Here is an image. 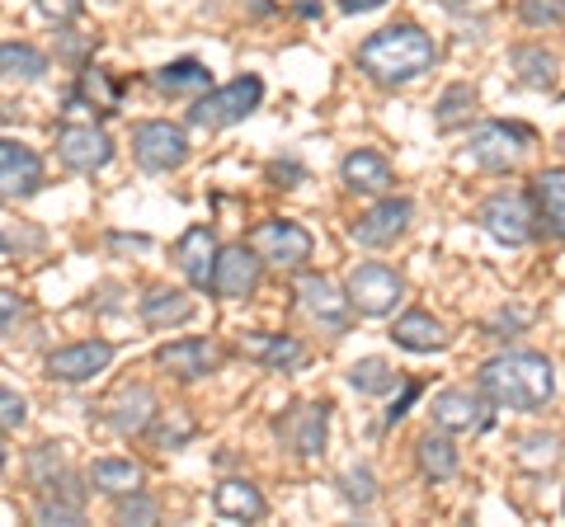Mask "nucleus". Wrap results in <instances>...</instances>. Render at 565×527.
I'll list each match as a JSON object with an SVG mask.
<instances>
[{
    "label": "nucleus",
    "instance_id": "nucleus-5",
    "mask_svg": "<svg viewBox=\"0 0 565 527\" xmlns=\"http://www.w3.org/2000/svg\"><path fill=\"white\" fill-rule=\"evenodd\" d=\"M476 222L486 226V236H494L500 245H509V250H519V245H527V240L537 236L533 193H523V189H500V193H490V198L481 203V213H476Z\"/></svg>",
    "mask_w": 565,
    "mask_h": 527
},
{
    "label": "nucleus",
    "instance_id": "nucleus-13",
    "mask_svg": "<svg viewBox=\"0 0 565 527\" xmlns=\"http://www.w3.org/2000/svg\"><path fill=\"white\" fill-rule=\"evenodd\" d=\"M278 438L297 456H321L330 438V400H302V406H292L278 419Z\"/></svg>",
    "mask_w": 565,
    "mask_h": 527
},
{
    "label": "nucleus",
    "instance_id": "nucleus-2",
    "mask_svg": "<svg viewBox=\"0 0 565 527\" xmlns=\"http://www.w3.org/2000/svg\"><path fill=\"white\" fill-rule=\"evenodd\" d=\"M438 62V43L434 33H424L419 24H392V29H377L373 39H363L359 47V72L373 80V85H411L424 72H434Z\"/></svg>",
    "mask_w": 565,
    "mask_h": 527
},
{
    "label": "nucleus",
    "instance_id": "nucleus-53",
    "mask_svg": "<svg viewBox=\"0 0 565 527\" xmlns=\"http://www.w3.org/2000/svg\"><path fill=\"white\" fill-rule=\"evenodd\" d=\"M561 508H565V499H561Z\"/></svg>",
    "mask_w": 565,
    "mask_h": 527
},
{
    "label": "nucleus",
    "instance_id": "nucleus-46",
    "mask_svg": "<svg viewBox=\"0 0 565 527\" xmlns=\"http://www.w3.org/2000/svg\"><path fill=\"white\" fill-rule=\"evenodd\" d=\"M386 0H340V10L344 14H373V10H382Z\"/></svg>",
    "mask_w": 565,
    "mask_h": 527
},
{
    "label": "nucleus",
    "instance_id": "nucleus-47",
    "mask_svg": "<svg viewBox=\"0 0 565 527\" xmlns=\"http://www.w3.org/2000/svg\"><path fill=\"white\" fill-rule=\"evenodd\" d=\"M297 14H302V20H316V14H321V6H316V0H302V6H297Z\"/></svg>",
    "mask_w": 565,
    "mask_h": 527
},
{
    "label": "nucleus",
    "instance_id": "nucleus-26",
    "mask_svg": "<svg viewBox=\"0 0 565 527\" xmlns=\"http://www.w3.org/2000/svg\"><path fill=\"white\" fill-rule=\"evenodd\" d=\"M212 508H217V518H226V523H255V518H264V495L250 481H222L212 490Z\"/></svg>",
    "mask_w": 565,
    "mask_h": 527
},
{
    "label": "nucleus",
    "instance_id": "nucleus-40",
    "mask_svg": "<svg viewBox=\"0 0 565 527\" xmlns=\"http://www.w3.org/2000/svg\"><path fill=\"white\" fill-rule=\"evenodd\" d=\"M527 321H533V315H527V306H500V311H494L490 315V335L494 340H514V335H523V330H527Z\"/></svg>",
    "mask_w": 565,
    "mask_h": 527
},
{
    "label": "nucleus",
    "instance_id": "nucleus-19",
    "mask_svg": "<svg viewBox=\"0 0 565 527\" xmlns=\"http://www.w3.org/2000/svg\"><path fill=\"white\" fill-rule=\"evenodd\" d=\"M340 180L349 193H367V198H382V193H392L396 184V174H392V161H386L382 151H349L344 155V165H340Z\"/></svg>",
    "mask_w": 565,
    "mask_h": 527
},
{
    "label": "nucleus",
    "instance_id": "nucleus-17",
    "mask_svg": "<svg viewBox=\"0 0 565 527\" xmlns=\"http://www.w3.org/2000/svg\"><path fill=\"white\" fill-rule=\"evenodd\" d=\"M156 363H161L166 373H174L180 381H199V377H207V373H217L222 348L212 344V340L189 335V340H170L166 348H156Z\"/></svg>",
    "mask_w": 565,
    "mask_h": 527
},
{
    "label": "nucleus",
    "instance_id": "nucleus-29",
    "mask_svg": "<svg viewBox=\"0 0 565 527\" xmlns=\"http://www.w3.org/2000/svg\"><path fill=\"white\" fill-rule=\"evenodd\" d=\"M151 85H156L161 95L180 99V95H199V90H207V85H212V72H207L199 57H180V62H166L161 72L151 76Z\"/></svg>",
    "mask_w": 565,
    "mask_h": 527
},
{
    "label": "nucleus",
    "instance_id": "nucleus-18",
    "mask_svg": "<svg viewBox=\"0 0 565 527\" xmlns=\"http://www.w3.org/2000/svg\"><path fill=\"white\" fill-rule=\"evenodd\" d=\"M161 415V406H156V391L147 381H132L122 386V391L109 400V429L118 438H141L151 429V419Z\"/></svg>",
    "mask_w": 565,
    "mask_h": 527
},
{
    "label": "nucleus",
    "instance_id": "nucleus-41",
    "mask_svg": "<svg viewBox=\"0 0 565 527\" xmlns=\"http://www.w3.org/2000/svg\"><path fill=\"white\" fill-rule=\"evenodd\" d=\"M29 424V400L20 391H10V386H0V429L14 433Z\"/></svg>",
    "mask_w": 565,
    "mask_h": 527
},
{
    "label": "nucleus",
    "instance_id": "nucleus-32",
    "mask_svg": "<svg viewBox=\"0 0 565 527\" xmlns=\"http://www.w3.org/2000/svg\"><path fill=\"white\" fill-rule=\"evenodd\" d=\"M66 443H39L29 452V481L43 490V495H52L62 481H66Z\"/></svg>",
    "mask_w": 565,
    "mask_h": 527
},
{
    "label": "nucleus",
    "instance_id": "nucleus-36",
    "mask_svg": "<svg viewBox=\"0 0 565 527\" xmlns=\"http://www.w3.org/2000/svg\"><path fill=\"white\" fill-rule=\"evenodd\" d=\"M340 495L353 504V508H367L377 499V476L373 466H344L340 471Z\"/></svg>",
    "mask_w": 565,
    "mask_h": 527
},
{
    "label": "nucleus",
    "instance_id": "nucleus-28",
    "mask_svg": "<svg viewBox=\"0 0 565 527\" xmlns=\"http://www.w3.org/2000/svg\"><path fill=\"white\" fill-rule=\"evenodd\" d=\"M415 462H419V476L424 481H452L457 476V466H462V456H457V448H452V438L444 433V429H429L415 443Z\"/></svg>",
    "mask_w": 565,
    "mask_h": 527
},
{
    "label": "nucleus",
    "instance_id": "nucleus-20",
    "mask_svg": "<svg viewBox=\"0 0 565 527\" xmlns=\"http://www.w3.org/2000/svg\"><path fill=\"white\" fill-rule=\"evenodd\" d=\"M217 236H212V226H189L174 245V264H180V273L189 278L193 288H212V264H217Z\"/></svg>",
    "mask_w": 565,
    "mask_h": 527
},
{
    "label": "nucleus",
    "instance_id": "nucleus-11",
    "mask_svg": "<svg viewBox=\"0 0 565 527\" xmlns=\"http://www.w3.org/2000/svg\"><path fill=\"white\" fill-rule=\"evenodd\" d=\"M264 278V259L250 250V245H222L217 264H212V292L222 302H245V297L259 292Z\"/></svg>",
    "mask_w": 565,
    "mask_h": 527
},
{
    "label": "nucleus",
    "instance_id": "nucleus-38",
    "mask_svg": "<svg viewBox=\"0 0 565 527\" xmlns=\"http://www.w3.org/2000/svg\"><path fill=\"white\" fill-rule=\"evenodd\" d=\"M33 523L76 527V523H85V514H81V504H71V499H62V495H47V499H39V508H33Z\"/></svg>",
    "mask_w": 565,
    "mask_h": 527
},
{
    "label": "nucleus",
    "instance_id": "nucleus-50",
    "mask_svg": "<svg viewBox=\"0 0 565 527\" xmlns=\"http://www.w3.org/2000/svg\"><path fill=\"white\" fill-rule=\"evenodd\" d=\"M250 10L255 14H274V0H250Z\"/></svg>",
    "mask_w": 565,
    "mask_h": 527
},
{
    "label": "nucleus",
    "instance_id": "nucleus-37",
    "mask_svg": "<svg viewBox=\"0 0 565 527\" xmlns=\"http://www.w3.org/2000/svg\"><path fill=\"white\" fill-rule=\"evenodd\" d=\"M118 523H161V504H156L147 490H132V495H118V514H114Z\"/></svg>",
    "mask_w": 565,
    "mask_h": 527
},
{
    "label": "nucleus",
    "instance_id": "nucleus-14",
    "mask_svg": "<svg viewBox=\"0 0 565 527\" xmlns=\"http://www.w3.org/2000/svg\"><path fill=\"white\" fill-rule=\"evenodd\" d=\"M39 189H43V155L24 142L0 137V203L29 198V193H39Z\"/></svg>",
    "mask_w": 565,
    "mask_h": 527
},
{
    "label": "nucleus",
    "instance_id": "nucleus-52",
    "mask_svg": "<svg viewBox=\"0 0 565 527\" xmlns=\"http://www.w3.org/2000/svg\"><path fill=\"white\" fill-rule=\"evenodd\" d=\"M556 147H561V151H565V132H561V137H556Z\"/></svg>",
    "mask_w": 565,
    "mask_h": 527
},
{
    "label": "nucleus",
    "instance_id": "nucleus-3",
    "mask_svg": "<svg viewBox=\"0 0 565 527\" xmlns=\"http://www.w3.org/2000/svg\"><path fill=\"white\" fill-rule=\"evenodd\" d=\"M259 99H264V80L259 76H236L226 85H207V90L189 104L184 118H189V128H207V132L236 128V122H245L259 109Z\"/></svg>",
    "mask_w": 565,
    "mask_h": 527
},
{
    "label": "nucleus",
    "instance_id": "nucleus-12",
    "mask_svg": "<svg viewBox=\"0 0 565 527\" xmlns=\"http://www.w3.org/2000/svg\"><path fill=\"white\" fill-rule=\"evenodd\" d=\"M411 222H415V203L382 193V198L349 226V236L359 245H367V250H382V245H396L405 232H411Z\"/></svg>",
    "mask_w": 565,
    "mask_h": 527
},
{
    "label": "nucleus",
    "instance_id": "nucleus-4",
    "mask_svg": "<svg viewBox=\"0 0 565 527\" xmlns=\"http://www.w3.org/2000/svg\"><path fill=\"white\" fill-rule=\"evenodd\" d=\"M527 142H533V132H527L523 122H481V128H471V137H467L462 165L490 170V174L514 170L527 155Z\"/></svg>",
    "mask_w": 565,
    "mask_h": 527
},
{
    "label": "nucleus",
    "instance_id": "nucleus-39",
    "mask_svg": "<svg viewBox=\"0 0 565 527\" xmlns=\"http://www.w3.org/2000/svg\"><path fill=\"white\" fill-rule=\"evenodd\" d=\"M519 20L527 29H556V24H565V0H523Z\"/></svg>",
    "mask_w": 565,
    "mask_h": 527
},
{
    "label": "nucleus",
    "instance_id": "nucleus-9",
    "mask_svg": "<svg viewBox=\"0 0 565 527\" xmlns=\"http://www.w3.org/2000/svg\"><path fill=\"white\" fill-rule=\"evenodd\" d=\"M429 415H434V429H444V433H481L494 424V406L481 391H471V386H448V391H438Z\"/></svg>",
    "mask_w": 565,
    "mask_h": 527
},
{
    "label": "nucleus",
    "instance_id": "nucleus-30",
    "mask_svg": "<svg viewBox=\"0 0 565 527\" xmlns=\"http://www.w3.org/2000/svg\"><path fill=\"white\" fill-rule=\"evenodd\" d=\"M0 76L6 80H43L47 76V52L33 43H0Z\"/></svg>",
    "mask_w": 565,
    "mask_h": 527
},
{
    "label": "nucleus",
    "instance_id": "nucleus-6",
    "mask_svg": "<svg viewBox=\"0 0 565 527\" xmlns=\"http://www.w3.org/2000/svg\"><path fill=\"white\" fill-rule=\"evenodd\" d=\"M132 161L147 174H170L189 161V132L180 122L166 118H147L132 128Z\"/></svg>",
    "mask_w": 565,
    "mask_h": 527
},
{
    "label": "nucleus",
    "instance_id": "nucleus-51",
    "mask_svg": "<svg viewBox=\"0 0 565 527\" xmlns=\"http://www.w3.org/2000/svg\"><path fill=\"white\" fill-rule=\"evenodd\" d=\"M6 462H10V452H6V443H0V471H6Z\"/></svg>",
    "mask_w": 565,
    "mask_h": 527
},
{
    "label": "nucleus",
    "instance_id": "nucleus-21",
    "mask_svg": "<svg viewBox=\"0 0 565 527\" xmlns=\"http://www.w3.org/2000/svg\"><path fill=\"white\" fill-rule=\"evenodd\" d=\"M533 207H537V226H542V232L565 240V165L542 170L533 180Z\"/></svg>",
    "mask_w": 565,
    "mask_h": 527
},
{
    "label": "nucleus",
    "instance_id": "nucleus-34",
    "mask_svg": "<svg viewBox=\"0 0 565 527\" xmlns=\"http://www.w3.org/2000/svg\"><path fill=\"white\" fill-rule=\"evenodd\" d=\"M561 462V438L556 433H527L519 443V466L527 471H552Z\"/></svg>",
    "mask_w": 565,
    "mask_h": 527
},
{
    "label": "nucleus",
    "instance_id": "nucleus-24",
    "mask_svg": "<svg viewBox=\"0 0 565 527\" xmlns=\"http://www.w3.org/2000/svg\"><path fill=\"white\" fill-rule=\"evenodd\" d=\"M90 490L95 495H109V499H118V495H132V490H141V481H147V471H141L137 462H128V456H99V462L90 466Z\"/></svg>",
    "mask_w": 565,
    "mask_h": 527
},
{
    "label": "nucleus",
    "instance_id": "nucleus-22",
    "mask_svg": "<svg viewBox=\"0 0 565 527\" xmlns=\"http://www.w3.org/2000/svg\"><path fill=\"white\" fill-rule=\"evenodd\" d=\"M392 340L405 354H438V348H448V330H444V321H434L429 311H405L392 325Z\"/></svg>",
    "mask_w": 565,
    "mask_h": 527
},
{
    "label": "nucleus",
    "instance_id": "nucleus-35",
    "mask_svg": "<svg viewBox=\"0 0 565 527\" xmlns=\"http://www.w3.org/2000/svg\"><path fill=\"white\" fill-rule=\"evenodd\" d=\"M147 433H151V443H156V448H166V452H170V448H184L189 438H193V419H189L184 410H166V415H161V424L151 419V429H147Z\"/></svg>",
    "mask_w": 565,
    "mask_h": 527
},
{
    "label": "nucleus",
    "instance_id": "nucleus-23",
    "mask_svg": "<svg viewBox=\"0 0 565 527\" xmlns=\"http://www.w3.org/2000/svg\"><path fill=\"white\" fill-rule=\"evenodd\" d=\"M245 354L264 363L269 373H297L307 363V344L297 335H250L245 340Z\"/></svg>",
    "mask_w": 565,
    "mask_h": 527
},
{
    "label": "nucleus",
    "instance_id": "nucleus-44",
    "mask_svg": "<svg viewBox=\"0 0 565 527\" xmlns=\"http://www.w3.org/2000/svg\"><path fill=\"white\" fill-rule=\"evenodd\" d=\"M415 396H419V381H405V391H401V400H392V410H386V424H401L405 415H411V406H415Z\"/></svg>",
    "mask_w": 565,
    "mask_h": 527
},
{
    "label": "nucleus",
    "instance_id": "nucleus-1",
    "mask_svg": "<svg viewBox=\"0 0 565 527\" xmlns=\"http://www.w3.org/2000/svg\"><path fill=\"white\" fill-rule=\"evenodd\" d=\"M476 391L494 410H542L556 396V367L546 354H533V348H509V354H494L481 367Z\"/></svg>",
    "mask_w": 565,
    "mask_h": 527
},
{
    "label": "nucleus",
    "instance_id": "nucleus-27",
    "mask_svg": "<svg viewBox=\"0 0 565 527\" xmlns=\"http://www.w3.org/2000/svg\"><path fill=\"white\" fill-rule=\"evenodd\" d=\"M193 297L180 292V288H147V297H141V321L156 325V330H166V325H184L193 321Z\"/></svg>",
    "mask_w": 565,
    "mask_h": 527
},
{
    "label": "nucleus",
    "instance_id": "nucleus-43",
    "mask_svg": "<svg viewBox=\"0 0 565 527\" xmlns=\"http://www.w3.org/2000/svg\"><path fill=\"white\" fill-rule=\"evenodd\" d=\"M33 6H39L52 24H71L85 10V0H33Z\"/></svg>",
    "mask_w": 565,
    "mask_h": 527
},
{
    "label": "nucleus",
    "instance_id": "nucleus-7",
    "mask_svg": "<svg viewBox=\"0 0 565 527\" xmlns=\"http://www.w3.org/2000/svg\"><path fill=\"white\" fill-rule=\"evenodd\" d=\"M245 245H250L264 264H274V269H302V264L311 259V250H316V240H311L307 226L282 222V217L259 222Z\"/></svg>",
    "mask_w": 565,
    "mask_h": 527
},
{
    "label": "nucleus",
    "instance_id": "nucleus-10",
    "mask_svg": "<svg viewBox=\"0 0 565 527\" xmlns=\"http://www.w3.org/2000/svg\"><path fill=\"white\" fill-rule=\"evenodd\" d=\"M57 161L76 174H95L114 161V137L95 122H62L57 128Z\"/></svg>",
    "mask_w": 565,
    "mask_h": 527
},
{
    "label": "nucleus",
    "instance_id": "nucleus-42",
    "mask_svg": "<svg viewBox=\"0 0 565 527\" xmlns=\"http://www.w3.org/2000/svg\"><path fill=\"white\" fill-rule=\"evenodd\" d=\"M20 315H24V297H20V292H10V288H0V340L10 335Z\"/></svg>",
    "mask_w": 565,
    "mask_h": 527
},
{
    "label": "nucleus",
    "instance_id": "nucleus-15",
    "mask_svg": "<svg viewBox=\"0 0 565 527\" xmlns=\"http://www.w3.org/2000/svg\"><path fill=\"white\" fill-rule=\"evenodd\" d=\"M114 363V344L109 340H81V344H66L47 358V377L52 381H66V386H81V381H95L104 367Z\"/></svg>",
    "mask_w": 565,
    "mask_h": 527
},
{
    "label": "nucleus",
    "instance_id": "nucleus-45",
    "mask_svg": "<svg viewBox=\"0 0 565 527\" xmlns=\"http://www.w3.org/2000/svg\"><path fill=\"white\" fill-rule=\"evenodd\" d=\"M109 245H118V250H151V240H147V236H122V232H114Z\"/></svg>",
    "mask_w": 565,
    "mask_h": 527
},
{
    "label": "nucleus",
    "instance_id": "nucleus-8",
    "mask_svg": "<svg viewBox=\"0 0 565 527\" xmlns=\"http://www.w3.org/2000/svg\"><path fill=\"white\" fill-rule=\"evenodd\" d=\"M349 306L359 315H392L396 302L405 297V278L396 269H386V264H359V269L349 273Z\"/></svg>",
    "mask_w": 565,
    "mask_h": 527
},
{
    "label": "nucleus",
    "instance_id": "nucleus-16",
    "mask_svg": "<svg viewBox=\"0 0 565 527\" xmlns=\"http://www.w3.org/2000/svg\"><path fill=\"white\" fill-rule=\"evenodd\" d=\"M297 297H302V311L321 330H330V335H344V330H349V311H353L349 306V292H340L330 278L302 273V278H297Z\"/></svg>",
    "mask_w": 565,
    "mask_h": 527
},
{
    "label": "nucleus",
    "instance_id": "nucleus-49",
    "mask_svg": "<svg viewBox=\"0 0 565 527\" xmlns=\"http://www.w3.org/2000/svg\"><path fill=\"white\" fill-rule=\"evenodd\" d=\"M438 6H444V10H452V14H462V10L471 6V0H438Z\"/></svg>",
    "mask_w": 565,
    "mask_h": 527
},
{
    "label": "nucleus",
    "instance_id": "nucleus-33",
    "mask_svg": "<svg viewBox=\"0 0 565 527\" xmlns=\"http://www.w3.org/2000/svg\"><path fill=\"white\" fill-rule=\"evenodd\" d=\"M396 367L386 363V358H359L349 367V386L359 396H386V391H396Z\"/></svg>",
    "mask_w": 565,
    "mask_h": 527
},
{
    "label": "nucleus",
    "instance_id": "nucleus-25",
    "mask_svg": "<svg viewBox=\"0 0 565 527\" xmlns=\"http://www.w3.org/2000/svg\"><path fill=\"white\" fill-rule=\"evenodd\" d=\"M509 72H514L527 90H552L561 62H556V52H546L537 43H519L514 52H509Z\"/></svg>",
    "mask_w": 565,
    "mask_h": 527
},
{
    "label": "nucleus",
    "instance_id": "nucleus-31",
    "mask_svg": "<svg viewBox=\"0 0 565 527\" xmlns=\"http://www.w3.org/2000/svg\"><path fill=\"white\" fill-rule=\"evenodd\" d=\"M471 114H476V90L467 80H457L434 104V128L438 132H457V128H467V122H471Z\"/></svg>",
    "mask_w": 565,
    "mask_h": 527
},
{
    "label": "nucleus",
    "instance_id": "nucleus-48",
    "mask_svg": "<svg viewBox=\"0 0 565 527\" xmlns=\"http://www.w3.org/2000/svg\"><path fill=\"white\" fill-rule=\"evenodd\" d=\"M20 118V104H0V122H14Z\"/></svg>",
    "mask_w": 565,
    "mask_h": 527
}]
</instances>
